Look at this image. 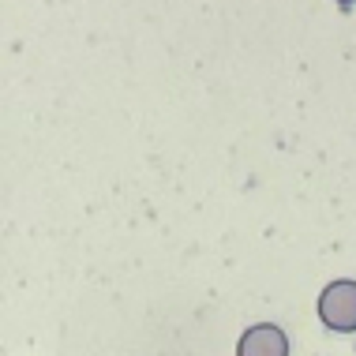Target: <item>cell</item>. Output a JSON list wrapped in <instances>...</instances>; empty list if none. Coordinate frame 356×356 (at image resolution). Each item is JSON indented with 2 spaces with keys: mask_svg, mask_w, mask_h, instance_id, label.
<instances>
[{
  "mask_svg": "<svg viewBox=\"0 0 356 356\" xmlns=\"http://www.w3.org/2000/svg\"><path fill=\"white\" fill-rule=\"evenodd\" d=\"M319 319L330 330L353 334L356 330V282H334L319 296Z\"/></svg>",
  "mask_w": 356,
  "mask_h": 356,
  "instance_id": "6da1fadb",
  "label": "cell"
},
{
  "mask_svg": "<svg viewBox=\"0 0 356 356\" xmlns=\"http://www.w3.org/2000/svg\"><path fill=\"white\" fill-rule=\"evenodd\" d=\"M236 356H289V341L277 326H252L240 338Z\"/></svg>",
  "mask_w": 356,
  "mask_h": 356,
  "instance_id": "7a4b0ae2",
  "label": "cell"
},
{
  "mask_svg": "<svg viewBox=\"0 0 356 356\" xmlns=\"http://www.w3.org/2000/svg\"><path fill=\"white\" fill-rule=\"evenodd\" d=\"M341 4H349V0H341Z\"/></svg>",
  "mask_w": 356,
  "mask_h": 356,
  "instance_id": "3957f363",
  "label": "cell"
}]
</instances>
